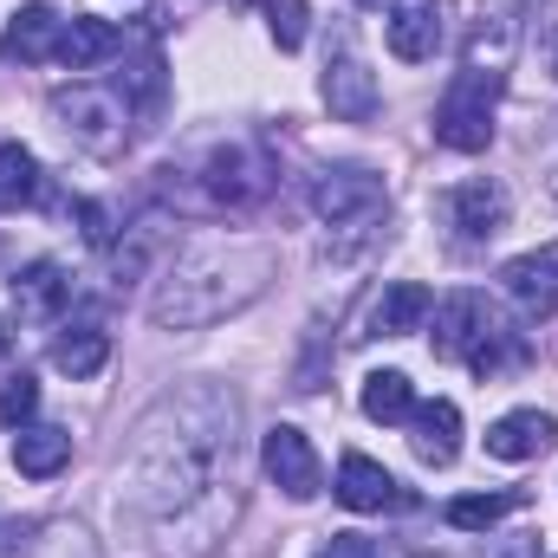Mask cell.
I'll list each match as a JSON object with an SVG mask.
<instances>
[{
    "label": "cell",
    "mask_w": 558,
    "mask_h": 558,
    "mask_svg": "<svg viewBox=\"0 0 558 558\" xmlns=\"http://www.w3.org/2000/svg\"><path fill=\"white\" fill-rule=\"evenodd\" d=\"M267 274H274L267 247H189L162 274V292L149 299V318L156 325H215L234 305H247L267 286Z\"/></svg>",
    "instance_id": "6da1fadb"
},
{
    "label": "cell",
    "mask_w": 558,
    "mask_h": 558,
    "mask_svg": "<svg viewBox=\"0 0 558 558\" xmlns=\"http://www.w3.org/2000/svg\"><path fill=\"white\" fill-rule=\"evenodd\" d=\"M435 357L468 364L474 377H500L507 364L526 357V338L507 318H494V305L481 292H448L435 312Z\"/></svg>",
    "instance_id": "7a4b0ae2"
},
{
    "label": "cell",
    "mask_w": 558,
    "mask_h": 558,
    "mask_svg": "<svg viewBox=\"0 0 558 558\" xmlns=\"http://www.w3.org/2000/svg\"><path fill=\"white\" fill-rule=\"evenodd\" d=\"M500 85H507L500 65H468V72H454V85H448L441 105H435V143H448V149H461V156L487 149V143H494Z\"/></svg>",
    "instance_id": "3957f363"
},
{
    "label": "cell",
    "mask_w": 558,
    "mask_h": 558,
    "mask_svg": "<svg viewBox=\"0 0 558 558\" xmlns=\"http://www.w3.org/2000/svg\"><path fill=\"white\" fill-rule=\"evenodd\" d=\"M202 189H208L215 208H260L279 189V169L260 143H221L202 169Z\"/></svg>",
    "instance_id": "277c9868"
},
{
    "label": "cell",
    "mask_w": 558,
    "mask_h": 558,
    "mask_svg": "<svg viewBox=\"0 0 558 558\" xmlns=\"http://www.w3.org/2000/svg\"><path fill=\"white\" fill-rule=\"evenodd\" d=\"M312 215L331 221V228H364V221L384 215V182H377L371 169H357V162L325 169V175L312 182Z\"/></svg>",
    "instance_id": "5b68a950"
},
{
    "label": "cell",
    "mask_w": 558,
    "mask_h": 558,
    "mask_svg": "<svg viewBox=\"0 0 558 558\" xmlns=\"http://www.w3.org/2000/svg\"><path fill=\"white\" fill-rule=\"evenodd\" d=\"M52 111H59V124L85 143L92 156H118L124 137H131V131H124V118H131L124 98H105V92H85V85H78V92H59Z\"/></svg>",
    "instance_id": "8992f818"
},
{
    "label": "cell",
    "mask_w": 558,
    "mask_h": 558,
    "mask_svg": "<svg viewBox=\"0 0 558 558\" xmlns=\"http://www.w3.org/2000/svg\"><path fill=\"white\" fill-rule=\"evenodd\" d=\"M260 461H267V474H274V487L286 500H312L318 494V454H312V441L299 435V428H267V448H260Z\"/></svg>",
    "instance_id": "52a82bcc"
},
{
    "label": "cell",
    "mask_w": 558,
    "mask_h": 558,
    "mask_svg": "<svg viewBox=\"0 0 558 558\" xmlns=\"http://www.w3.org/2000/svg\"><path fill=\"white\" fill-rule=\"evenodd\" d=\"M59 33H65V20H59L46 0H26V7L7 20V33H0V59H13V65L59 59Z\"/></svg>",
    "instance_id": "ba28073f"
},
{
    "label": "cell",
    "mask_w": 558,
    "mask_h": 558,
    "mask_svg": "<svg viewBox=\"0 0 558 558\" xmlns=\"http://www.w3.org/2000/svg\"><path fill=\"white\" fill-rule=\"evenodd\" d=\"M325 105H331V118H344V124H371V118H377V78L364 72V59H357L351 46H338V59L325 65Z\"/></svg>",
    "instance_id": "9c48e42d"
},
{
    "label": "cell",
    "mask_w": 558,
    "mask_h": 558,
    "mask_svg": "<svg viewBox=\"0 0 558 558\" xmlns=\"http://www.w3.org/2000/svg\"><path fill=\"white\" fill-rule=\"evenodd\" d=\"M384 39H390V52H397L403 65L435 59V46H441V7H435V0H390Z\"/></svg>",
    "instance_id": "30bf717a"
},
{
    "label": "cell",
    "mask_w": 558,
    "mask_h": 558,
    "mask_svg": "<svg viewBox=\"0 0 558 558\" xmlns=\"http://www.w3.org/2000/svg\"><path fill=\"white\" fill-rule=\"evenodd\" d=\"M441 221H448L461 241H487V234H500V221H507V195H500L494 182H461V189L441 195Z\"/></svg>",
    "instance_id": "8fae6325"
},
{
    "label": "cell",
    "mask_w": 558,
    "mask_h": 558,
    "mask_svg": "<svg viewBox=\"0 0 558 558\" xmlns=\"http://www.w3.org/2000/svg\"><path fill=\"white\" fill-rule=\"evenodd\" d=\"M500 286H507L533 318H553L558 312V241L520 254V260H507V267H500Z\"/></svg>",
    "instance_id": "7c38bea8"
},
{
    "label": "cell",
    "mask_w": 558,
    "mask_h": 558,
    "mask_svg": "<svg viewBox=\"0 0 558 558\" xmlns=\"http://www.w3.org/2000/svg\"><path fill=\"white\" fill-rule=\"evenodd\" d=\"M118 52H124V26H111V20H98V13H72L65 33H59V65H65V72H98V65L118 59Z\"/></svg>",
    "instance_id": "4fadbf2b"
},
{
    "label": "cell",
    "mask_w": 558,
    "mask_h": 558,
    "mask_svg": "<svg viewBox=\"0 0 558 558\" xmlns=\"http://www.w3.org/2000/svg\"><path fill=\"white\" fill-rule=\"evenodd\" d=\"M553 441H558V416H546V410H507L487 428V454L494 461H539Z\"/></svg>",
    "instance_id": "5bb4252c"
},
{
    "label": "cell",
    "mask_w": 558,
    "mask_h": 558,
    "mask_svg": "<svg viewBox=\"0 0 558 558\" xmlns=\"http://www.w3.org/2000/svg\"><path fill=\"white\" fill-rule=\"evenodd\" d=\"M338 500L351 507V513H384V507H410V494L371 461V454H344L338 461Z\"/></svg>",
    "instance_id": "9a60e30c"
},
{
    "label": "cell",
    "mask_w": 558,
    "mask_h": 558,
    "mask_svg": "<svg viewBox=\"0 0 558 558\" xmlns=\"http://www.w3.org/2000/svg\"><path fill=\"white\" fill-rule=\"evenodd\" d=\"M428 312H435V292H428L422 279H397V286L371 305V331H377V338H410V331H422Z\"/></svg>",
    "instance_id": "2e32d148"
},
{
    "label": "cell",
    "mask_w": 558,
    "mask_h": 558,
    "mask_svg": "<svg viewBox=\"0 0 558 558\" xmlns=\"http://www.w3.org/2000/svg\"><path fill=\"white\" fill-rule=\"evenodd\" d=\"M65 299H72V279H65L59 260H33L26 274L13 279V305H20V318H59Z\"/></svg>",
    "instance_id": "e0dca14e"
},
{
    "label": "cell",
    "mask_w": 558,
    "mask_h": 558,
    "mask_svg": "<svg viewBox=\"0 0 558 558\" xmlns=\"http://www.w3.org/2000/svg\"><path fill=\"white\" fill-rule=\"evenodd\" d=\"M416 454L428 468H448L454 454H461V410L448 403V397H435V403H416Z\"/></svg>",
    "instance_id": "ac0fdd59"
},
{
    "label": "cell",
    "mask_w": 558,
    "mask_h": 558,
    "mask_svg": "<svg viewBox=\"0 0 558 558\" xmlns=\"http://www.w3.org/2000/svg\"><path fill=\"white\" fill-rule=\"evenodd\" d=\"M13 468L26 481H52L59 468H72V428H20L13 435Z\"/></svg>",
    "instance_id": "d6986e66"
},
{
    "label": "cell",
    "mask_w": 558,
    "mask_h": 558,
    "mask_svg": "<svg viewBox=\"0 0 558 558\" xmlns=\"http://www.w3.org/2000/svg\"><path fill=\"white\" fill-rule=\"evenodd\" d=\"M105 357H111V338H105L98 325H72V331H59V338H52V371H65L72 384L98 377V371H105Z\"/></svg>",
    "instance_id": "ffe728a7"
},
{
    "label": "cell",
    "mask_w": 558,
    "mask_h": 558,
    "mask_svg": "<svg viewBox=\"0 0 558 558\" xmlns=\"http://www.w3.org/2000/svg\"><path fill=\"white\" fill-rule=\"evenodd\" d=\"M364 416L384 422V428L416 416V390H410V377H403V371H371V377H364Z\"/></svg>",
    "instance_id": "44dd1931"
},
{
    "label": "cell",
    "mask_w": 558,
    "mask_h": 558,
    "mask_svg": "<svg viewBox=\"0 0 558 558\" xmlns=\"http://www.w3.org/2000/svg\"><path fill=\"white\" fill-rule=\"evenodd\" d=\"M39 195V162L20 143H0V208H26Z\"/></svg>",
    "instance_id": "7402d4cb"
},
{
    "label": "cell",
    "mask_w": 558,
    "mask_h": 558,
    "mask_svg": "<svg viewBox=\"0 0 558 558\" xmlns=\"http://www.w3.org/2000/svg\"><path fill=\"white\" fill-rule=\"evenodd\" d=\"M507 513H513V494H461V500H448V526L454 533H487Z\"/></svg>",
    "instance_id": "603a6c76"
},
{
    "label": "cell",
    "mask_w": 558,
    "mask_h": 558,
    "mask_svg": "<svg viewBox=\"0 0 558 558\" xmlns=\"http://www.w3.org/2000/svg\"><path fill=\"white\" fill-rule=\"evenodd\" d=\"M118 98H131L143 118L162 105V59H156V52H143L137 65H131V78H124V92H118Z\"/></svg>",
    "instance_id": "cb8c5ba5"
},
{
    "label": "cell",
    "mask_w": 558,
    "mask_h": 558,
    "mask_svg": "<svg viewBox=\"0 0 558 558\" xmlns=\"http://www.w3.org/2000/svg\"><path fill=\"white\" fill-rule=\"evenodd\" d=\"M267 26H274L279 52H299L305 46V0H267Z\"/></svg>",
    "instance_id": "d4e9b609"
},
{
    "label": "cell",
    "mask_w": 558,
    "mask_h": 558,
    "mask_svg": "<svg viewBox=\"0 0 558 558\" xmlns=\"http://www.w3.org/2000/svg\"><path fill=\"white\" fill-rule=\"evenodd\" d=\"M39 410V384L20 371V377H7V390H0V428H20V422Z\"/></svg>",
    "instance_id": "484cf974"
},
{
    "label": "cell",
    "mask_w": 558,
    "mask_h": 558,
    "mask_svg": "<svg viewBox=\"0 0 558 558\" xmlns=\"http://www.w3.org/2000/svg\"><path fill=\"white\" fill-rule=\"evenodd\" d=\"M318 558H390L384 539H364V533H331V546H318Z\"/></svg>",
    "instance_id": "4316f807"
},
{
    "label": "cell",
    "mask_w": 558,
    "mask_h": 558,
    "mask_svg": "<svg viewBox=\"0 0 558 558\" xmlns=\"http://www.w3.org/2000/svg\"><path fill=\"white\" fill-rule=\"evenodd\" d=\"M72 215H78V234H85V247H111V215H105V202H78Z\"/></svg>",
    "instance_id": "83f0119b"
},
{
    "label": "cell",
    "mask_w": 558,
    "mask_h": 558,
    "mask_svg": "<svg viewBox=\"0 0 558 558\" xmlns=\"http://www.w3.org/2000/svg\"><path fill=\"white\" fill-rule=\"evenodd\" d=\"M553 78H558V26H553Z\"/></svg>",
    "instance_id": "f1b7e54d"
},
{
    "label": "cell",
    "mask_w": 558,
    "mask_h": 558,
    "mask_svg": "<svg viewBox=\"0 0 558 558\" xmlns=\"http://www.w3.org/2000/svg\"><path fill=\"white\" fill-rule=\"evenodd\" d=\"M7 344H13V338H7V325H0V357H7Z\"/></svg>",
    "instance_id": "f546056e"
}]
</instances>
